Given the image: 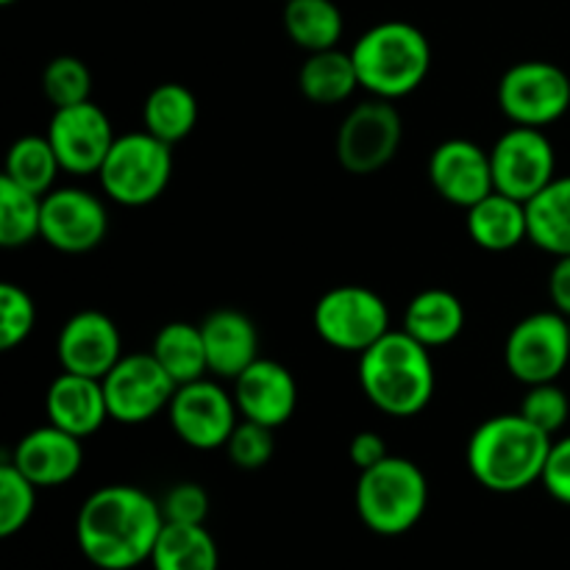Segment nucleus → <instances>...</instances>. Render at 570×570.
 <instances>
[{
	"instance_id": "obj_1",
	"label": "nucleus",
	"mask_w": 570,
	"mask_h": 570,
	"mask_svg": "<svg viewBox=\"0 0 570 570\" xmlns=\"http://www.w3.org/2000/svg\"><path fill=\"white\" fill-rule=\"evenodd\" d=\"M161 529V504L134 484L95 490L76 518L78 549L100 570H131L150 562Z\"/></svg>"
},
{
	"instance_id": "obj_2",
	"label": "nucleus",
	"mask_w": 570,
	"mask_h": 570,
	"mask_svg": "<svg viewBox=\"0 0 570 570\" xmlns=\"http://www.w3.org/2000/svg\"><path fill=\"white\" fill-rule=\"evenodd\" d=\"M551 443L521 412L488 417L468 440V471L490 493H521L543 479Z\"/></svg>"
},
{
	"instance_id": "obj_3",
	"label": "nucleus",
	"mask_w": 570,
	"mask_h": 570,
	"mask_svg": "<svg viewBox=\"0 0 570 570\" xmlns=\"http://www.w3.org/2000/svg\"><path fill=\"white\" fill-rule=\"evenodd\" d=\"M429 351L404 328H390L360 354V387L365 399L390 417H412L426 410L438 387Z\"/></svg>"
},
{
	"instance_id": "obj_4",
	"label": "nucleus",
	"mask_w": 570,
	"mask_h": 570,
	"mask_svg": "<svg viewBox=\"0 0 570 570\" xmlns=\"http://www.w3.org/2000/svg\"><path fill=\"white\" fill-rule=\"evenodd\" d=\"M351 59L362 89L373 98L399 100L423 87L432 70V45L412 22L384 20L356 39Z\"/></svg>"
},
{
	"instance_id": "obj_5",
	"label": "nucleus",
	"mask_w": 570,
	"mask_h": 570,
	"mask_svg": "<svg viewBox=\"0 0 570 570\" xmlns=\"http://www.w3.org/2000/svg\"><path fill=\"white\" fill-rule=\"evenodd\" d=\"M429 507V479L406 456L382 460L360 471L356 482V512L371 532L399 538L415 529Z\"/></svg>"
},
{
	"instance_id": "obj_6",
	"label": "nucleus",
	"mask_w": 570,
	"mask_h": 570,
	"mask_svg": "<svg viewBox=\"0 0 570 570\" xmlns=\"http://www.w3.org/2000/svg\"><path fill=\"white\" fill-rule=\"evenodd\" d=\"M173 167H176L173 145L161 142L142 128L115 139L98 170V181L106 198L128 209H139L165 195V189L170 187Z\"/></svg>"
},
{
	"instance_id": "obj_7",
	"label": "nucleus",
	"mask_w": 570,
	"mask_h": 570,
	"mask_svg": "<svg viewBox=\"0 0 570 570\" xmlns=\"http://www.w3.org/2000/svg\"><path fill=\"white\" fill-rule=\"evenodd\" d=\"M317 337L345 354H365L390 332V306L362 284H340L317 298L312 312Z\"/></svg>"
},
{
	"instance_id": "obj_8",
	"label": "nucleus",
	"mask_w": 570,
	"mask_h": 570,
	"mask_svg": "<svg viewBox=\"0 0 570 570\" xmlns=\"http://www.w3.org/2000/svg\"><path fill=\"white\" fill-rule=\"evenodd\" d=\"M504 365L527 387L557 382L570 365V317L549 309L518 321L507 334Z\"/></svg>"
},
{
	"instance_id": "obj_9",
	"label": "nucleus",
	"mask_w": 570,
	"mask_h": 570,
	"mask_svg": "<svg viewBox=\"0 0 570 570\" xmlns=\"http://www.w3.org/2000/svg\"><path fill=\"white\" fill-rule=\"evenodd\" d=\"M404 139V117L395 100H362L337 131V159L354 176H373L395 159Z\"/></svg>"
},
{
	"instance_id": "obj_10",
	"label": "nucleus",
	"mask_w": 570,
	"mask_h": 570,
	"mask_svg": "<svg viewBox=\"0 0 570 570\" xmlns=\"http://www.w3.org/2000/svg\"><path fill=\"white\" fill-rule=\"evenodd\" d=\"M499 106L512 126L546 128L570 109V78L551 61H518L501 76Z\"/></svg>"
},
{
	"instance_id": "obj_11",
	"label": "nucleus",
	"mask_w": 570,
	"mask_h": 570,
	"mask_svg": "<svg viewBox=\"0 0 570 570\" xmlns=\"http://www.w3.org/2000/svg\"><path fill=\"white\" fill-rule=\"evenodd\" d=\"M495 193L529 200L557 178V150L543 128L512 126L490 148Z\"/></svg>"
},
{
	"instance_id": "obj_12",
	"label": "nucleus",
	"mask_w": 570,
	"mask_h": 570,
	"mask_svg": "<svg viewBox=\"0 0 570 570\" xmlns=\"http://www.w3.org/2000/svg\"><path fill=\"white\" fill-rule=\"evenodd\" d=\"M234 393L212 379L181 384L167 406V421L176 438L195 451L226 449L228 438L239 423Z\"/></svg>"
},
{
	"instance_id": "obj_13",
	"label": "nucleus",
	"mask_w": 570,
	"mask_h": 570,
	"mask_svg": "<svg viewBox=\"0 0 570 570\" xmlns=\"http://www.w3.org/2000/svg\"><path fill=\"white\" fill-rule=\"evenodd\" d=\"M178 384L167 376L150 351L128 354L104 376L109 417L122 426H139L154 421L170 406Z\"/></svg>"
},
{
	"instance_id": "obj_14",
	"label": "nucleus",
	"mask_w": 570,
	"mask_h": 570,
	"mask_svg": "<svg viewBox=\"0 0 570 570\" xmlns=\"http://www.w3.org/2000/svg\"><path fill=\"white\" fill-rule=\"evenodd\" d=\"M45 137L59 156L61 170L70 176H98L117 134L109 115L92 100L53 109Z\"/></svg>"
},
{
	"instance_id": "obj_15",
	"label": "nucleus",
	"mask_w": 570,
	"mask_h": 570,
	"mask_svg": "<svg viewBox=\"0 0 570 570\" xmlns=\"http://www.w3.org/2000/svg\"><path fill=\"white\" fill-rule=\"evenodd\" d=\"M109 234V212L81 187L50 189L42 198V239L61 254H87Z\"/></svg>"
},
{
	"instance_id": "obj_16",
	"label": "nucleus",
	"mask_w": 570,
	"mask_h": 570,
	"mask_svg": "<svg viewBox=\"0 0 570 570\" xmlns=\"http://www.w3.org/2000/svg\"><path fill=\"white\" fill-rule=\"evenodd\" d=\"M122 337L106 312L83 309L67 317L56 337V360L61 371L104 379L122 360Z\"/></svg>"
},
{
	"instance_id": "obj_17",
	"label": "nucleus",
	"mask_w": 570,
	"mask_h": 570,
	"mask_svg": "<svg viewBox=\"0 0 570 570\" xmlns=\"http://www.w3.org/2000/svg\"><path fill=\"white\" fill-rule=\"evenodd\" d=\"M429 181L434 193L451 206L471 209L482 198L493 193V167L490 150L471 139H445L432 150L429 159Z\"/></svg>"
},
{
	"instance_id": "obj_18",
	"label": "nucleus",
	"mask_w": 570,
	"mask_h": 570,
	"mask_svg": "<svg viewBox=\"0 0 570 570\" xmlns=\"http://www.w3.org/2000/svg\"><path fill=\"white\" fill-rule=\"evenodd\" d=\"M234 401L245 421L278 429L289 423L298 406V384L289 367L276 360H256L234 379Z\"/></svg>"
},
{
	"instance_id": "obj_19",
	"label": "nucleus",
	"mask_w": 570,
	"mask_h": 570,
	"mask_svg": "<svg viewBox=\"0 0 570 570\" xmlns=\"http://www.w3.org/2000/svg\"><path fill=\"white\" fill-rule=\"evenodd\" d=\"M11 462L31 479L37 488H61L72 482L83 465V440L65 429L39 426L22 434L11 451Z\"/></svg>"
},
{
	"instance_id": "obj_20",
	"label": "nucleus",
	"mask_w": 570,
	"mask_h": 570,
	"mask_svg": "<svg viewBox=\"0 0 570 570\" xmlns=\"http://www.w3.org/2000/svg\"><path fill=\"white\" fill-rule=\"evenodd\" d=\"M45 412H48V423H53V426L65 429L81 440L92 438L106 421H111L104 379L61 371L45 393Z\"/></svg>"
},
{
	"instance_id": "obj_21",
	"label": "nucleus",
	"mask_w": 570,
	"mask_h": 570,
	"mask_svg": "<svg viewBox=\"0 0 570 570\" xmlns=\"http://www.w3.org/2000/svg\"><path fill=\"white\" fill-rule=\"evenodd\" d=\"M209 373L217 379H237L259 360V332L239 309H215L200 323Z\"/></svg>"
},
{
	"instance_id": "obj_22",
	"label": "nucleus",
	"mask_w": 570,
	"mask_h": 570,
	"mask_svg": "<svg viewBox=\"0 0 570 570\" xmlns=\"http://www.w3.org/2000/svg\"><path fill=\"white\" fill-rule=\"evenodd\" d=\"M465 212L468 234L482 250L507 254V250H515L523 239H529V217L523 200L493 189L488 198H482Z\"/></svg>"
},
{
	"instance_id": "obj_23",
	"label": "nucleus",
	"mask_w": 570,
	"mask_h": 570,
	"mask_svg": "<svg viewBox=\"0 0 570 570\" xmlns=\"http://www.w3.org/2000/svg\"><path fill=\"white\" fill-rule=\"evenodd\" d=\"M465 304L460 295L443 287H429L406 304L404 332L426 348H443L465 332Z\"/></svg>"
},
{
	"instance_id": "obj_24",
	"label": "nucleus",
	"mask_w": 570,
	"mask_h": 570,
	"mask_svg": "<svg viewBox=\"0 0 570 570\" xmlns=\"http://www.w3.org/2000/svg\"><path fill=\"white\" fill-rule=\"evenodd\" d=\"M198 98L193 89L178 81L154 87L142 104V128L167 145L184 142L198 126Z\"/></svg>"
},
{
	"instance_id": "obj_25",
	"label": "nucleus",
	"mask_w": 570,
	"mask_h": 570,
	"mask_svg": "<svg viewBox=\"0 0 570 570\" xmlns=\"http://www.w3.org/2000/svg\"><path fill=\"white\" fill-rule=\"evenodd\" d=\"M529 243L554 259L570 256V176H557L527 204Z\"/></svg>"
},
{
	"instance_id": "obj_26",
	"label": "nucleus",
	"mask_w": 570,
	"mask_h": 570,
	"mask_svg": "<svg viewBox=\"0 0 570 570\" xmlns=\"http://www.w3.org/2000/svg\"><path fill=\"white\" fill-rule=\"evenodd\" d=\"M150 566L154 570H217L220 549L204 523H165Z\"/></svg>"
},
{
	"instance_id": "obj_27",
	"label": "nucleus",
	"mask_w": 570,
	"mask_h": 570,
	"mask_svg": "<svg viewBox=\"0 0 570 570\" xmlns=\"http://www.w3.org/2000/svg\"><path fill=\"white\" fill-rule=\"evenodd\" d=\"M298 87L306 100L317 106H337L345 104L360 87L351 50L332 48L321 53H309L298 70Z\"/></svg>"
},
{
	"instance_id": "obj_28",
	"label": "nucleus",
	"mask_w": 570,
	"mask_h": 570,
	"mask_svg": "<svg viewBox=\"0 0 570 570\" xmlns=\"http://www.w3.org/2000/svg\"><path fill=\"white\" fill-rule=\"evenodd\" d=\"M284 31L306 53L337 48L345 17L334 0H284Z\"/></svg>"
},
{
	"instance_id": "obj_29",
	"label": "nucleus",
	"mask_w": 570,
	"mask_h": 570,
	"mask_svg": "<svg viewBox=\"0 0 570 570\" xmlns=\"http://www.w3.org/2000/svg\"><path fill=\"white\" fill-rule=\"evenodd\" d=\"M150 354L156 356L167 376L181 387V384L198 382L209 373V360H206V345L200 326L187 321H173L156 332Z\"/></svg>"
},
{
	"instance_id": "obj_30",
	"label": "nucleus",
	"mask_w": 570,
	"mask_h": 570,
	"mask_svg": "<svg viewBox=\"0 0 570 570\" xmlns=\"http://www.w3.org/2000/svg\"><path fill=\"white\" fill-rule=\"evenodd\" d=\"M61 173L59 156H56L53 145L48 137L39 134H28L20 137L6 154V178H11L20 187L31 189L37 195H48L53 189L56 176Z\"/></svg>"
},
{
	"instance_id": "obj_31",
	"label": "nucleus",
	"mask_w": 570,
	"mask_h": 570,
	"mask_svg": "<svg viewBox=\"0 0 570 570\" xmlns=\"http://www.w3.org/2000/svg\"><path fill=\"white\" fill-rule=\"evenodd\" d=\"M42 239V195L0 176V245L22 248Z\"/></svg>"
},
{
	"instance_id": "obj_32",
	"label": "nucleus",
	"mask_w": 570,
	"mask_h": 570,
	"mask_svg": "<svg viewBox=\"0 0 570 570\" xmlns=\"http://www.w3.org/2000/svg\"><path fill=\"white\" fill-rule=\"evenodd\" d=\"M37 484L14 465H0V538H14L28 527L37 510Z\"/></svg>"
},
{
	"instance_id": "obj_33",
	"label": "nucleus",
	"mask_w": 570,
	"mask_h": 570,
	"mask_svg": "<svg viewBox=\"0 0 570 570\" xmlns=\"http://www.w3.org/2000/svg\"><path fill=\"white\" fill-rule=\"evenodd\" d=\"M42 95L53 109L83 104L92 95V70L78 56H56L42 70Z\"/></svg>"
},
{
	"instance_id": "obj_34",
	"label": "nucleus",
	"mask_w": 570,
	"mask_h": 570,
	"mask_svg": "<svg viewBox=\"0 0 570 570\" xmlns=\"http://www.w3.org/2000/svg\"><path fill=\"white\" fill-rule=\"evenodd\" d=\"M37 326L33 298L17 284H0V351H14L26 343Z\"/></svg>"
},
{
	"instance_id": "obj_35",
	"label": "nucleus",
	"mask_w": 570,
	"mask_h": 570,
	"mask_svg": "<svg viewBox=\"0 0 570 570\" xmlns=\"http://www.w3.org/2000/svg\"><path fill=\"white\" fill-rule=\"evenodd\" d=\"M521 412L529 423H534L538 429H543L546 434H560L566 429L568 417H570V399L566 390L560 387L557 382H546V384H532L527 390L521 401Z\"/></svg>"
},
{
	"instance_id": "obj_36",
	"label": "nucleus",
	"mask_w": 570,
	"mask_h": 570,
	"mask_svg": "<svg viewBox=\"0 0 570 570\" xmlns=\"http://www.w3.org/2000/svg\"><path fill=\"white\" fill-rule=\"evenodd\" d=\"M273 432L276 429L243 417L226 443V454L234 462V468H239V471H262L273 460V454H276Z\"/></svg>"
},
{
	"instance_id": "obj_37",
	"label": "nucleus",
	"mask_w": 570,
	"mask_h": 570,
	"mask_svg": "<svg viewBox=\"0 0 570 570\" xmlns=\"http://www.w3.org/2000/svg\"><path fill=\"white\" fill-rule=\"evenodd\" d=\"M165 523H206L209 515V493L195 482H178L161 495Z\"/></svg>"
},
{
	"instance_id": "obj_38",
	"label": "nucleus",
	"mask_w": 570,
	"mask_h": 570,
	"mask_svg": "<svg viewBox=\"0 0 570 570\" xmlns=\"http://www.w3.org/2000/svg\"><path fill=\"white\" fill-rule=\"evenodd\" d=\"M540 484H543L551 499L570 507V434L551 443Z\"/></svg>"
},
{
	"instance_id": "obj_39",
	"label": "nucleus",
	"mask_w": 570,
	"mask_h": 570,
	"mask_svg": "<svg viewBox=\"0 0 570 570\" xmlns=\"http://www.w3.org/2000/svg\"><path fill=\"white\" fill-rule=\"evenodd\" d=\"M387 443H384V438L379 432H371V429H367V432H356L354 438H351L348 460L351 465L360 468V471L379 465V462L387 460Z\"/></svg>"
},
{
	"instance_id": "obj_40",
	"label": "nucleus",
	"mask_w": 570,
	"mask_h": 570,
	"mask_svg": "<svg viewBox=\"0 0 570 570\" xmlns=\"http://www.w3.org/2000/svg\"><path fill=\"white\" fill-rule=\"evenodd\" d=\"M551 306L570 317V256H560L549 273Z\"/></svg>"
},
{
	"instance_id": "obj_41",
	"label": "nucleus",
	"mask_w": 570,
	"mask_h": 570,
	"mask_svg": "<svg viewBox=\"0 0 570 570\" xmlns=\"http://www.w3.org/2000/svg\"><path fill=\"white\" fill-rule=\"evenodd\" d=\"M0 3H3V6H11V3H17V0H0Z\"/></svg>"
}]
</instances>
